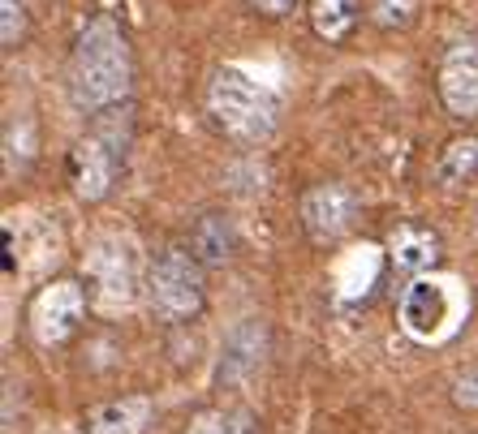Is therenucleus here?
I'll list each match as a JSON object with an SVG mask.
<instances>
[{"label": "nucleus", "mask_w": 478, "mask_h": 434, "mask_svg": "<svg viewBox=\"0 0 478 434\" xmlns=\"http://www.w3.org/2000/svg\"><path fill=\"white\" fill-rule=\"evenodd\" d=\"M130 43L113 18H95L74 43L69 60V95L82 112H108L130 95Z\"/></svg>", "instance_id": "f257e3e1"}, {"label": "nucleus", "mask_w": 478, "mask_h": 434, "mask_svg": "<svg viewBox=\"0 0 478 434\" xmlns=\"http://www.w3.org/2000/svg\"><path fill=\"white\" fill-rule=\"evenodd\" d=\"M207 103H212V117L224 125V134H233L238 142H263L276 129L280 117L276 95L263 82L250 78L246 69H238V65H224L212 78Z\"/></svg>", "instance_id": "f03ea898"}, {"label": "nucleus", "mask_w": 478, "mask_h": 434, "mask_svg": "<svg viewBox=\"0 0 478 434\" xmlns=\"http://www.w3.org/2000/svg\"><path fill=\"white\" fill-rule=\"evenodd\" d=\"M86 284H91V301L117 314L130 310L139 301V254H134V241L130 237H95L86 250Z\"/></svg>", "instance_id": "7ed1b4c3"}, {"label": "nucleus", "mask_w": 478, "mask_h": 434, "mask_svg": "<svg viewBox=\"0 0 478 434\" xmlns=\"http://www.w3.org/2000/svg\"><path fill=\"white\" fill-rule=\"evenodd\" d=\"M147 297H151V310L164 323H185L203 310L207 288H203V262L190 250H164L151 267L147 279Z\"/></svg>", "instance_id": "20e7f679"}, {"label": "nucleus", "mask_w": 478, "mask_h": 434, "mask_svg": "<svg viewBox=\"0 0 478 434\" xmlns=\"http://www.w3.org/2000/svg\"><path fill=\"white\" fill-rule=\"evenodd\" d=\"M82 314H86V288L78 279H52L48 288L35 293L26 323H31V336L40 349H60L78 336Z\"/></svg>", "instance_id": "39448f33"}, {"label": "nucleus", "mask_w": 478, "mask_h": 434, "mask_svg": "<svg viewBox=\"0 0 478 434\" xmlns=\"http://www.w3.org/2000/svg\"><path fill=\"white\" fill-rule=\"evenodd\" d=\"M457 284L444 279H414L401 297V332L419 344H436L453 332L457 318Z\"/></svg>", "instance_id": "423d86ee"}, {"label": "nucleus", "mask_w": 478, "mask_h": 434, "mask_svg": "<svg viewBox=\"0 0 478 434\" xmlns=\"http://www.w3.org/2000/svg\"><path fill=\"white\" fill-rule=\"evenodd\" d=\"M121 159H125V138H113L104 125L95 134H86L69 151V185H74V194L86 198V202H100L113 190Z\"/></svg>", "instance_id": "0eeeda50"}, {"label": "nucleus", "mask_w": 478, "mask_h": 434, "mask_svg": "<svg viewBox=\"0 0 478 434\" xmlns=\"http://www.w3.org/2000/svg\"><path fill=\"white\" fill-rule=\"evenodd\" d=\"M439 103L448 108L453 120H474L478 117V40H457L444 57H439L436 74Z\"/></svg>", "instance_id": "6e6552de"}, {"label": "nucleus", "mask_w": 478, "mask_h": 434, "mask_svg": "<svg viewBox=\"0 0 478 434\" xmlns=\"http://www.w3.org/2000/svg\"><path fill=\"white\" fill-rule=\"evenodd\" d=\"M354 216H358V198L340 181H323V185H311L302 194V228L319 245L345 237L354 228Z\"/></svg>", "instance_id": "1a4fd4ad"}, {"label": "nucleus", "mask_w": 478, "mask_h": 434, "mask_svg": "<svg viewBox=\"0 0 478 434\" xmlns=\"http://www.w3.org/2000/svg\"><path fill=\"white\" fill-rule=\"evenodd\" d=\"M263 353H267V327L259 318H241L238 327L224 336V349H220V383L224 387H238L263 366Z\"/></svg>", "instance_id": "9d476101"}, {"label": "nucleus", "mask_w": 478, "mask_h": 434, "mask_svg": "<svg viewBox=\"0 0 478 434\" xmlns=\"http://www.w3.org/2000/svg\"><path fill=\"white\" fill-rule=\"evenodd\" d=\"M156 413L151 395H121V400H104L86 413V434H142L147 421Z\"/></svg>", "instance_id": "9b49d317"}, {"label": "nucleus", "mask_w": 478, "mask_h": 434, "mask_svg": "<svg viewBox=\"0 0 478 434\" xmlns=\"http://www.w3.org/2000/svg\"><path fill=\"white\" fill-rule=\"evenodd\" d=\"M388 258L392 267L405 271V276H422L439 262V237L422 224H401L397 233L388 237Z\"/></svg>", "instance_id": "f8f14e48"}, {"label": "nucleus", "mask_w": 478, "mask_h": 434, "mask_svg": "<svg viewBox=\"0 0 478 434\" xmlns=\"http://www.w3.org/2000/svg\"><path fill=\"white\" fill-rule=\"evenodd\" d=\"M233 245H238V233H233V219L212 211V216L194 219L190 228V254L199 258L203 267H224L233 258Z\"/></svg>", "instance_id": "ddd939ff"}, {"label": "nucleus", "mask_w": 478, "mask_h": 434, "mask_svg": "<svg viewBox=\"0 0 478 434\" xmlns=\"http://www.w3.org/2000/svg\"><path fill=\"white\" fill-rule=\"evenodd\" d=\"M478 177V138L474 134H457L444 142V151L436 155V181L444 190H465Z\"/></svg>", "instance_id": "4468645a"}, {"label": "nucleus", "mask_w": 478, "mask_h": 434, "mask_svg": "<svg viewBox=\"0 0 478 434\" xmlns=\"http://www.w3.org/2000/svg\"><path fill=\"white\" fill-rule=\"evenodd\" d=\"M362 4L366 0H311V31L319 40L340 43L362 18Z\"/></svg>", "instance_id": "2eb2a0df"}, {"label": "nucleus", "mask_w": 478, "mask_h": 434, "mask_svg": "<svg viewBox=\"0 0 478 434\" xmlns=\"http://www.w3.org/2000/svg\"><path fill=\"white\" fill-rule=\"evenodd\" d=\"M419 13V0H366V18L379 31H405Z\"/></svg>", "instance_id": "dca6fc26"}, {"label": "nucleus", "mask_w": 478, "mask_h": 434, "mask_svg": "<svg viewBox=\"0 0 478 434\" xmlns=\"http://www.w3.org/2000/svg\"><path fill=\"white\" fill-rule=\"evenodd\" d=\"M0 9H5L0 40H5V48H18L22 35H26V9H22V0H0Z\"/></svg>", "instance_id": "f3484780"}, {"label": "nucleus", "mask_w": 478, "mask_h": 434, "mask_svg": "<svg viewBox=\"0 0 478 434\" xmlns=\"http://www.w3.org/2000/svg\"><path fill=\"white\" fill-rule=\"evenodd\" d=\"M185 434H233V426H229V417L220 413V409H203V413H194Z\"/></svg>", "instance_id": "a211bd4d"}, {"label": "nucleus", "mask_w": 478, "mask_h": 434, "mask_svg": "<svg viewBox=\"0 0 478 434\" xmlns=\"http://www.w3.org/2000/svg\"><path fill=\"white\" fill-rule=\"evenodd\" d=\"M453 400H457V404H465V409H478V375L457 378V387H453Z\"/></svg>", "instance_id": "6ab92c4d"}, {"label": "nucleus", "mask_w": 478, "mask_h": 434, "mask_svg": "<svg viewBox=\"0 0 478 434\" xmlns=\"http://www.w3.org/2000/svg\"><path fill=\"white\" fill-rule=\"evenodd\" d=\"M250 4H255L259 13H267V18H284V13H289L298 0H250Z\"/></svg>", "instance_id": "aec40b11"}]
</instances>
